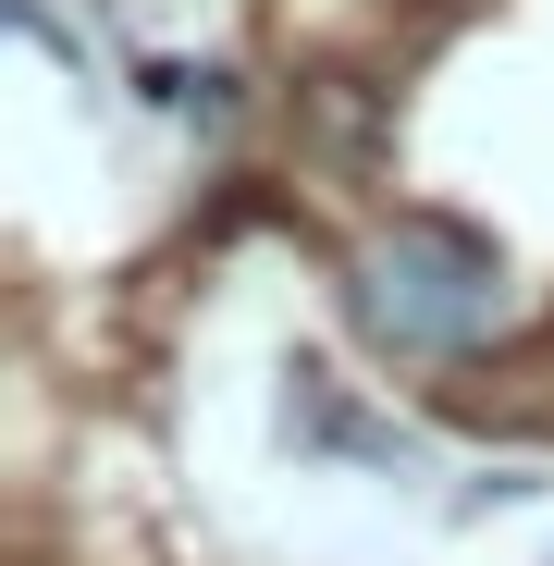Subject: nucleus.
<instances>
[{
    "instance_id": "obj_1",
    "label": "nucleus",
    "mask_w": 554,
    "mask_h": 566,
    "mask_svg": "<svg viewBox=\"0 0 554 566\" xmlns=\"http://www.w3.org/2000/svg\"><path fill=\"white\" fill-rule=\"evenodd\" d=\"M345 296H357V333L383 345V357H469V345H493L518 321L505 259L469 222H431V210H407V222L369 234Z\"/></svg>"
}]
</instances>
